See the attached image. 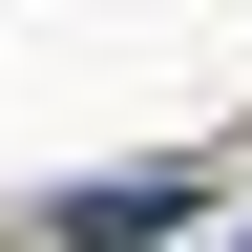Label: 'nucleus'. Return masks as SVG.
<instances>
[{
    "label": "nucleus",
    "mask_w": 252,
    "mask_h": 252,
    "mask_svg": "<svg viewBox=\"0 0 252 252\" xmlns=\"http://www.w3.org/2000/svg\"><path fill=\"white\" fill-rule=\"evenodd\" d=\"M231 252H252V231H231Z\"/></svg>",
    "instance_id": "1"
}]
</instances>
